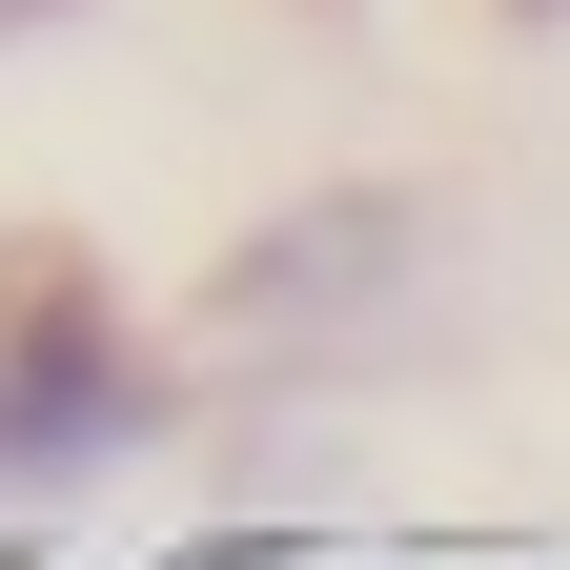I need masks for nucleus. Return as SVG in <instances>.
<instances>
[{"instance_id": "f257e3e1", "label": "nucleus", "mask_w": 570, "mask_h": 570, "mask_svg": "<svg viewBox=\"0 0 570 570\" xmlns=\"http://www.w3.org/2000/svg\"><path fill=\"white\" fill-rule=\"evenodd\" d=\"M122 449H164V367L82 265H0V489H102Z\"/></svg>"}, {"instance_id": "f03ea898", "label": "nucleus", "mask_w": 570, "mask_h": 570, "mask_svg": "<svg viewBox=\"0 0 570 570\" xmlns=\"http://www.w3.org/2000/svg\"><path fill=\"white\" fill-rule=\"evenodd\" d=\"M407 285H428V204L407 184H326V204H285V225L225 245L204 326H225L245 367H346V346H387Z\"/></svg>"}, {"instance_id": "7ed1b4c3", "label": "nucleus", "mask_w": 570, "mask_h": 570, "mask_svg": "<svg viewBox=\"0 0 570 570\" xmlns=\"http://www.w3.org/2000/svg\"><path fill=\"white\" fill-rule=\"evenodd\" d=\"M41 21H61V0H0V41H41Z\"/></svg>"}]
</instances>
